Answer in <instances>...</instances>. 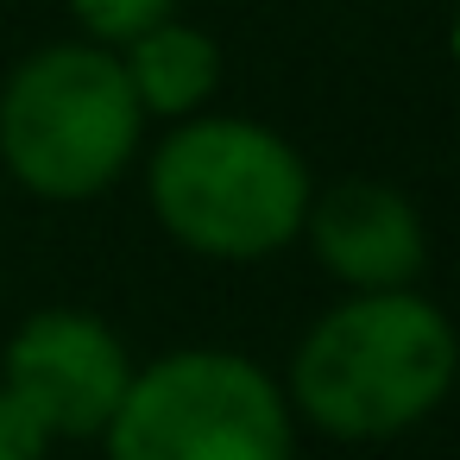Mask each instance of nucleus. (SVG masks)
<instances>
[{
    "label": "nucleus",
    "instance_id": "nucleus-1",
    "mask_svg": "<svg viewBox=\"0 0 460 460\" xmlns=\"http://www.w3.org/2000/svg\"><path fill=\"white\" fill-rule=\"evenodd\" d=\"M454 372L460 341L429 296L359 290L303 334L290 359V397L322 435L378 441L422 422L447 397Z\"/></svg>",
    "mask_w": 460,
    "mask_h": 460
},
{
    "label": "nucleus",
    "instance_id": "nucleus-2",
    "mask_svg": "<svg viewBox=\"0 0 460 460\" xmlns=\"http://www.w3.org/2000/svg\"><path fill=\"white\" fill-rule=\"evenodd\" d=\"M152 208L190 252L265 259L303 234L309 171L252 120H183L152 152Z\"/></svg>",
    "mask_w": 460,
    "mask_h": 460
},
{
    "label": "nucleus",
    "instance_id": "nucleus-3",
    "mask_svg": "<svg viewBox=\"0 0 460 460\" xmlns=\"http://www.w3.org/2000/svg\"><path fill=\"white\" fill-rule=\"evenodd\" d=\"M146 108L102 45H51L0 89V158L51 202H83L108 190L139 146Z\"/></svg>",
    "mask_w": 460,
    "mask_h": 460
},
{
    "label": "nucleus",
    "instance_id": "nucleus-4",
    "mask_svg": "<svg viewBox=\"0 0 460 460\" xmlns=\"http://www.w3.org/2000/svg\"><path fill=\"white\" fill-rule=\"evenodd\" d=\"M102 435L114 460H290L278 385L221 347H183L133 372Z\"/></svg>",
    "mask_w": 460,
    "mask_h": 460
},
{
    "label": "nucleus",
    "instance_id": "nucleus-5",
    "mask_svg": "<svg viewBox=\"0 0 460 460\" xmlns=\"http://www.w3.org/2000/svg\"><path fill=\"white\" fill-rule=\"evenodd\" d=\"M7 385L51 435H102L133 385L120 334L89 309H39L7 341Z\"/></svg>",
    "mask_w": 460,
    "mask_h": 460
},
{
    "label": "nucleus",
    "instance_id": "nucleus-6",
    "mask_svg": "<svg viewBox=\"0 0 460 460\" xmlns=\"http://www.w3.org/2000/svg\"><path fill=\"white\" fill-rule=\"evenodd\" d=\"M303 227L322 265L353 290H410V278L422 271V221L391 183L347 177L309 202Z\"/></svg>",
    "mask_w": 460,
    "mask_h": 460
},
{
    "label": "nucleus",
    "instance_id": "nucleus-7",
    "mask_svg": "<svg viewBox=\"0 0 460 460\" xmlns=\"http://www.w3.org/2000/svg\"><path fill=\"white\" fill-rule=\"evenodd\" d=\"M120 70H127V83H133V95H139L146 114L183 120V114H196V108L215 95V83H221V51H215L208 32L164 20V26L127 39Z\"/></svg>",
    "mask_w": 460,
    "mask_h": 460
},
{
    "label": "nucleus",
    "instance_id": "nucleus-8",
    "mask_svg": "<svg viewBox=\"0 0 460 460\" xmlns=\"http://www.w3.org/2000/svg\"><path fill=\"white\" fill-rule=\"evenodd\" d=\"M70 13L102 39V45H127L152 26H164L177 13V0H70Z\"/></svg>",
    "mask_w": 460,
    "mask_h": 460
},
{
    "label": "nucleus",
    "instance_id": "nucleus-9",
    "mask_svg": "<svg viewBox=\"0 0 460 460\" xmlns=\"http://www.w3.org/2000/svg\"><path fill=\"white\" fill-rule=\"evenodd\" d=\"M45 447H51V429L0 385V460H45Z\"/></svg>",
    "mask_w": 460,
    "mask_h": 460
}]
</instances>
